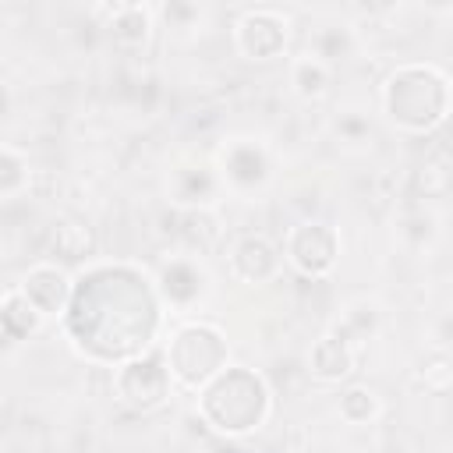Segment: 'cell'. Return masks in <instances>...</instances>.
Instances as JSON below:
<instances>
[{
	"instance_id": "1",
	"label": "cell",
	"mask_w": 453,
	"mask_h": 453,
	"mask_svg": "<svg viewBox=\"0 0 453 453\" xmlns=\"http://www.w3.org/2000/svg\"><path fill=\"white\" fill-rule=\"evenodd\" d=\"M163 319L156 280L131 262H96L74 276L64 322L71 347L96 365H124L149 354Z\"/></svg>"
},
{
	"instance_id": "2",
	"label": "cell",
	"mask_w": 453,
	"mask_h": 453,
	"mask_svg": "<svg viewBox=\"0 0 453 453\" xmlns=\"http://www.w3.org/2000/svg\"><path fill=\"white\" fill-rule=\"evenodd\" d=\"M382 110L407 134L435 131L453 110L449 74L435 64H400L382 81Z\"/></svg>"
},
{
	"instance_id": "3",
	"label": "cell",
	"mask_w": 453,
	"mask_h": 453,
	"mask_svg": "<svg viewBox=\"0 0 453 453\" xmlns=\"http://www.w3.org/2000/svg\"><path fill=\"white\" fill-rule=\"evenodd\" d=\"M202 421L230 439H244L258 432L273 414V393L265 379L244 365H226L202 393H198Z\"/></svg>"
},
{
	"instance_id": "4",
	"label": "cell",
	"mask_w": 453,
	"mask_h": 453,
	"mask_svg": "<svg viewBox=\"0 0 453 453\" xmlns=\"http://www.w3.org/2000/svg\"><path fill=\"white\" fill-rule=\"evenodd\" d=\"M230 365V350H226V336L219 326L191 319L180 322L170 340H166V368L170 379L191 393H202L223 368Z\"/></svg>"
},
{
	"instance_id": "5",
	"label": "cell",
	"mask_w": 453,
	"mask_h": 453,
	"mask_svg": "<svg viewBox=\"0 0 453 453\" xmlns=\"http://www.w3.org/2000/svg\"><path fill=\"white\" fill-rule=\"evenodd\" d=\"M170 389H173V379H170L166 357H159L152 350L113 368V393H117V400L124 407L138 411V414L159 411L166 403Z\"/></svg>"
},
{
	"instance_id": "6",
	"label": "cell",
	"mask_w": 453,
	"mask_h": 453,
	"mask_svg": "<svg viewBox=\"0 0 453 453\" xmlns=\"http://www.w3.org/2000/svg\"><path fill=\"white\" fill-rule=\"evenodd\" d=\"M290 14L276 11V7H248L237 21H234V46L244 60H276L287 53L290 46Z\"/></svg>"
},
{
	"instance_id": "7",
	"label": "cell",
	"mask_w": 453,
	"mask_h": 453,
	"mask_svg": "<svg viewBox=\"0 0 453 453\" xmlns=\"http://www.w3.org/2000/svg\"><path fill=\"white\" fill-rule=\"evenodd\" d=\"M283 258L297 273H304L311 280H322V276L333 273V265L340 258V234L326 219H304V223H297V226L287 230V237H283Z\"/></svg>"
},
{
	"instance_id": "8",
	"label": "cell",
	"mask_w": 453,
	"mask_h": 453,
	"mask_svg": "<svg viewBox=\"0 0 453 453\" xmlns=\"http://www.w3.org/2000/svg\"><path fill=\"white\" fill-rule=\"evenodd\" d=\"M273 159L258 138H230L219 149V180L234 191H255L269 180Z\"/></svg>"
},
{
	"instance_id": "9",
	"label": "cell",
	"mask_w": 453,
	"mask_h": 453,
	"mask_svg": "<svg viewBox=\"0 0 453 453\" xmlns=\"http://www.w3.org/2000/svg\"><path fill=\"white\" fill-rule=\"evenodd\" d=\"M18 287L25 290V297L46 319H64L67 308H71V297H74V276L53 258H42V262L28 265Z\"/></svg>"
},
{
	"instance_id": "10",
	"label": "cell",
	"mask_w": 453,
	"mask_h": 453,
	"mask_svg": "<svg viewBox=\"0 0 453 453\" xmlns=\"http://www.w3.org/2000/svg\"><path fill=\"white\" fill-rule=\"evenodd\" d=\"M156 290H159L163 304H170L173 311H191L209 290L205 265L198 262V255H170L159 265Z\"/></svg>"
},
{
	"instance_id": "11",
	"label": "cell",
	"mask_w": 453,
	"mask_h": 453,
	"mask_svg": "<svg viewBox=\"0 0 453 453\" xmlns=\"http://www.w3.org/2000/svg\"><path fill=\"white\" fill-rule=\"evenodd\" d=\"M226 269L241 283H251V287L255 283H269L283 269V248L265 234H244V237H237L230 244Z\"/></svg>"
},
{
	"instance_id": "12",
	"label": "cell",
	"mask_w": 453,
	"mask_h": 453,
	"mask_svg": "<svg viewBox=\"0 0 453 453\" xmlns=\"http://www.w3.org/2000/svg\"><path fill=\"white\" fill-rule=\"evenodd\" d=\"M357 350H361V343L350 340L340 326H333L329 333H322L311 343V350H308V372L319 382H340V379H347L357 368Z\"/></svg>"
},
{
	"instance_id": "13",
	"label": "cell",
	"mask_w": 453,
	"mask_h": 453,
	"mask_svg": "<svg viewBox=\"0 0 453 453\" xmlns=\"http://www.w3.org/2000/svg\"><path fill=\"white\" fill-rule=\"evenodd\" d=\"M106 32L120 50H142L152 35V7H145V4L106 7Z\"/></svg>"
},
{
	"instance_id": "14",
	"label": "cell",
	"mask_w": 453,
	"mask_h": 453,
	"mask_svg": "<svg viewBox=\"0 0 453 453\" xmlns=\"http://www.w3.org/2000/svg\"><path fill=\"white\" fill-rule=\"evenodd\" d=\"M46 322H50V319L25 297V290H21L18 283H11V287L4 290V301H0V326H4V336H7L11 343L35 336Z\"/></svg>"
},
{
	"instance_id": "15",
	"label": "cell",
	"mask_w": 453,
	"mask_h": 453,
	"mask_svg": "<svg viewBox=\"0 0 453 453\" xmlns=\"http://www.w3.org/2000/svg\"><path fill=\"white\" fill-rule=\"evenodd\" d=\"M287 74H290V85H294V92L301 99H322L329 92V85H333V64H326L322 57H315L308 50L290 57Z\"/></svg>"
},
{
	"instance_id": "16",
	"label": "cell",
	"mask_w": 453,
	"mask_h": 453,
	"mask_svg": "<svg viewBox=\"0 0 453 453\" xmlns=\"http://www.w3.org/2000/svg\"><path fill=\"white\" fill-rule=\"evenodd\" d=\"M216 188H219V177L212 170H205V166H180V170H173V188L170 191H173V202L188 205V212H191V209H209Z\"/></svg>"
},
{
	"instance_id": "17",
	"label": "cell",
	"mask_w": 453,
	"mask_h": 453,
	"mask_svg": "<svg viewBox=\"0 0 453 453\" xmlns=\"http://www.w3.org/2000/svg\"><path fill=\"white\" fill-rule=\"evenodd\" d=\"M50 255L53 262L57 258H67V262H81L92 255V230L85 219H74V216H64L60 223H53L50 230Z\"/></svg>"
},
{
	"instance_id": "18",
	"label": "cell",
	"mask_w": 453,
	"mask_h": 453,
	"mask_svg": "<svg viewBox=\"0 0 453 453\" xmlns=\"http://www.w3.org/2000/svg\"><path fill=\"white\" fill-rule=\"evenodd\" d=\"M336 411L347 425H368L382 414V400L372 386H347L336 400Z\"/></svg>"
},
{
	"instance_id": "19",
	"label": "cell",
	"mask_w": 453,
	"mask_h": 453,
	"mask_svg": "<svg viewBox=\"0 0 453 453\" xmlns=\"http://www.w3.org/2000/svg\"><path fill=\"white\" fill-rule=\"evenodd\" d=\"M354 39H350V28L347 25H319L311 35H308V53L322 57L326 64H336L350 53Z\"/></svg>"
},
{
	"instance_id": "20",
	"label": "cell",
	"mask_w": 453,
	"mask_h": 453,
	"mask_svg": "<svg viewBox=\"0 0 453 453\" xmlns=\"http://www.w3.org/2000/svg\"><path fill=\"white\" fill-rule=\"evenodd\" d=\"M28 156H21L18 145H4V156H0V195L11 202L14 195H21L28 188Z\"/></svg>"
}]
</instances>
